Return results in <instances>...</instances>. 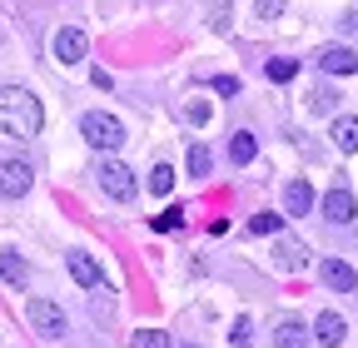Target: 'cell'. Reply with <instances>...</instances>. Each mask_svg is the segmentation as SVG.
I'll use <instances>...</instances> for the list:
<instances>
[{
  "label": "cell",
  "mask_w": 358,
  "mask_h": 348,
  "mask_svg": "<svg viewBox=\"0 0 358 348\" xmlns=\"http://www.w3.org/2000/svg\"><path fill=\"white\" fill-rule=\"evenodd\" d=\"M308 338H313V333H308L299 319H284V324L274 328V348H308Z\"/></svg>",
  "instance_id": "cell-14"
},
{
  "label": "cell",
  "mask_w": 358,
  "mask_h": 348,
  "mask_svg": "<svg viewBox=\"0 0 358 348\" xmlns=\"http://www.w3.org/2000/svg\"><path fill=\"white\" fill-rule=\"evenodd\" d=\"M189 119H194V124H204V119H209V105H199V100H194V105H189Z\"/></svg>",
  "instance_id": "cell-28"
},
{
  "label": "cell",
  "mask_w": 358,
  "mask_h": 348,
  "mask_svg": "<svg viewBox=\"0 0 358 348\" xmlns=\"http://www.w3.org/2000/svg\"><path fill=\"white\" fill-rule=\"evenodd\" d=\"M129 348H169V333H159V328H140V333H129Z\"/></svg>",
  "instance_id": "cell-19"
},
{
  "label": "cell",
  "mask_w": 358,
  "mask_h": 348,
  "mask_svg": "<svg viewBox=\"0 0 358 348\" xmlns=\"http://www.w3.org/2000/svg\"><path fill=\"white\" fill-rule=\"evenodd\" d=\"M185 224V209H164V214H155V229L159 234H169V229H179Z\"/></svg>",
  "instance_id": "cell-24"
},
{
  "label": "cell",
  "mask_w": 358,
  "mask_h": 348,
  "mask_svg": "<svg viewBox=\"0 0 358 348\" xmlns=\"http://www.w3.org/2000/svg\"><path fill=\"white\" fill-rule=\"evenodd\" d=\"M85 55H90L85 30H80V25H65V30L55 35V60H60V65H80Z\"/></svg>",
  "instance_id": "cell-8"
},
{
  "label": "cell",
  "mask_w": 358,
  "mask_h": 348,
  "mask_svg": "<svg viewBox=\"0 0 358 348\" xmlns=\"http://www.w3.org/2000/svg\"><path fill=\"white\" fill-rule=\"evenodd\" d=\"M254 154H259V140L249 135V129H239V135L229 140V159H234V164H249Z\"/></svg>",
  "instance_id": "cell-16"
},
{
  "label": "cell",
  "mask_w": 358,
  "mask_h": 348,
  "mask_svg": "<svg viewBox=\"0 0 358 348\" xmlns=\"http://www.w3.org/2000/svg\"><path fill=\"white\" fill-rule=\"evenodd\" d=\"M65 264H70V279H75L80 289H105V269H100L85 249H70V254H65Z\"/></svg>",
  "instance_id": "cell-7"
},
{
  "label": "cell",
  "mask_w": 358,
  "mask_h": 348,
  "mask_svg": "<svg viewBox=\"0 0 358 348\" xmlns=\"http://www.w3.org/2000/svg\"><path fill=\"white\" fill-rule=\"evenodd\" d=\"M25 319H30V328L40 338H65L70 333V319H65V309H60L55 298H30L25 303Z\"/></svg>",
  "instance_id": "cell-3"
},
{
  "label": "cell",
  "mask_w": 358,
  "mask_h": 348,
  "mask_svg": "<svg viewBox=\"0 0 358 348\" xmlns=\"http://www.w3.org/2000/svg\"><path fill=\"white\" fill-rule=\"evenodd\" d=\"M254 10H259L264 20H279V15H284V0H254Z\"/></svg>",
  "instance_id": "cell-27"
},
{
  "label": "cell",
  "mask_w": 358,
  "mask_h": 348,
  "mask_svg": "<svg viewBox=\"0 0 358 348\" xmlns=\"http://www.w3.org/2000/svg\"><path fill=\"white\" fill-rule=\"evenodd\" d=\"M249 338H254L249 319H234V333H229V343H234V348H249Z\"/></svg>",
  "instance_id": "cell-26"
},
{
  "label": "cell",
  "mask_w": 358,
  "mask_h": 348,
  "mask_svg": "<svg viewBox=\"0 0 358 348\" xmlns=\"http://www.w3.org/2000/svg\"><path fill=\"white\" fill-rule=\"evenodd\" d=\"M80 135H85V145H90V150L115 154V150L124 145V124H120L115 115H105V110H90V115L80 119Z\"/></svg>",
  "instance_id": "cell-2"
},
{
  "label": "cell",
  "mask_w": 358,
  "mask_h": 348,
  "mask_svg": "<svg viewBox=\"0 0 358 348\" xmlns=\"http://www.w3.org/2000/svg\"><path fill=\"white\" fill-rule=\"evenodd\" d=\"M353 214H358L353 189H348V184H334V189L324 194V219H329V224H353Z\"/></svg>",
  "instance_id": "cell-6"
},
{
  "label": "cell",
  "mask_w": 358,
  "mask_h": 348,
  "mask_svg": "<svg viewBox=\"0 0 358 348\" xmlns=\"http://www.w3.org/2000/svg\"><path fill=\"white\" fill-rule=\"evenodd\" d=\"M319 70L324 75H358V55L348 45H324L319 50Z\"/></svg>",
  "instance_id": "cell-9"
},
{
  "label": "cell",
  "mask_w": 358,
  "mask_h": 348,
  "mask_svg": "<svg viewBox=\"0 0 358 348\" xmlns=\"http://www.w3.org/2000/svg\"><path fill=\"white\" fill-rule=\"evenodd\" d=\"M284 229V214H254V219H249V234H279Z\"/></svg>",
  "instance_id": "cell-18"
},
{
  "label": "cell",
  "mask_w": 358,
  "mask_h": 348,
  "mask_svg": "<svg viewBox=\"0 0 358 348\" xmlns=\"http://www.w3.org/2000/svg\"><path fill=\"white\" fill-rule=\"evenodd\" d=\"M334 105H338V90H329V85H319V90L308 95V110H313V115H324V110H334Z\"/></svg>",
  "instance_id": "cell-22"
},
{
  "label": "cell",
  "mask_w": 358,
  "mask_h": 348,
  "mask_svg": "<svg viewBox=\"0 0 358 348\" xmlns=\"http://www.w3.org/2000/svg\"><path fill=\"white\" fill-rule=\"evenodd\" d=\"M209 164H214L209 145H189V174H209Z\"/></svg>",
  "instance_id": "cell-23"
},
{
  "label": "cell",
  "mask_w": 358,
  "mask_h": 348,
  "mask_svg": "<svg viewBox=\"0 0 358 348\" xmlns=\"http://www.w3.org/2000/svg\"><path fill=\"white\" fill-rule=\"evenodd\" d=\"M294 75H299V60H289V55L284 60H268V80H274V85H289Z\"/></svg>",
  "instance_id": "cell-21"
},
{
  "label": "cell",
  "mask_w": 358,
  "mask_h": 348,
  "mask_svg": "<svg viewBox=\"0 0 358 348\" xmlns=\"http://www.w3.org/2000/svg\"><path fill=\"white\" fill-rule=\"evenodd\" d=\"M0 129L10 140H35L45 129V105L30 90H20V85H6L0 90Z\"/></svg>",
  "instance_id": "cell-1"
},
{
  "label": "cell",
  "mask_w": 358,
  "mask_h": 348,
  "mask_svg": "<svg viewBox=\"0 0 358 348\" xmlns=\"http://www.w3.org/2000/svg\"><path fill=\"white\" fill-rule=\"evenodd\" d=\"M95 174H100V189H105L115 204H129L134 194H140V184H134V169H129V164H120V159H105Z\"/></svg>",
  "instance_id": "cell-4"
},
{
  "label": "cell",
  "mask_w": 358,
  "mask_h": 348,
  "mask_svg": "<svg viewBox=\"0 0 358 348\" xmlns=\"http://www.w3.org/2000/svg\"><path fill=\"white\" fill-rule=\"evenodd\" d=\"M274 254H279V264H284V269H303V244H299V239H279Z\"/></svg>",
  "instance_id": "cell-17"
},
{
  "label": "cell",
  "mask_w": 358,
  "mask_h": 348,
  "mask_svg": "<svg viewBox=\"0 0 358 348\" xmlns=\"http://www.w3.org/2000/svg\"><path fill=\"white\" fill-rule=\"evenodd\" d=\"M0 279H6L10 289H25V284H30V269H25V259H20L15 249L0 254Z\"/></svg>",
  "instance_id": "cell-12"
},
{
  "label": "cell",
  "mask_w": 358,
  "mask_h": 348,
  "mask_svg": "<svg viewBox=\"0 0 358 348\" xmlns=\"http://www.w3.org/2000/svg\"><path fill=\"white\" fill-rule=\"evenodd\" d=\"M209 85H214V95H239V90H244V85H239L234 75H214Z\"/></svg>",
  "instance_id": "cell-25"
},
{
  "label": "cell",
  "mask_w": 358,
  "mask_h": 348,
  "mask_svg": "<svg viewBox=\"0 0 358 348\" xmlns=\"http://www.w3.org/2000/svg\"><path fill=\"white\" fill-rule=\"evenodd\" d=\"M338 25H343V35H358V15H343Z\"/></svg>",
  "instance_id": "cell-29"
},
{
  "label": "cell",
  "mask_w": 358,
  "mask_h": 348,
  "mask_svg": "<svg viewBox=\"0 0 358 348\" xmlns=\"http://www.w3.org/2000/svg\"><path fill=\"white\" fill-rule=\"evenodd\" d=\"M174 189V169L169 164H155L150 169V194H169Z\"/></svg>",
  "instance_id": "cell-20"
},
{
  "label": "cell",
  "mask_w": 358,
  "mask_h": 348,
  "mask_svg": "<svg viewBox=\"0 0 358 348\" xmlns=\"http://www.w3.org/2000/svg\"><path fill=\"white\" fill-rule=\"evenodd\" d=\"M284 209H289V214H308V209H313V184H308V180H289Z\"/></svg>",
  "instance_id": "cell-13"
},
{
  "label": "cell",
  "mask_w": 358,
  "mask_h": 348,
  "mask_svg": "<svg viewBox=\"0 0 358 348\" xmlns=\"http://www.w3.org/2000/svg\"><path fill=\"white\" fill-rule=\"evenodd\" d=\"M185 348H194V343H185Z\"/></svg>",
  "instance_id": "cell-30"
},
{
  "label": "cell",
  "mask_w": 358,
  "mask_h": 348,
  "mask_svg": "<svg viewBox=\"0 0 358 348\" xmlns=\"http://www.w3.org/2000/svg\"><path fill=\"white\" fill-rule=\"evenodd\" d=\"M35 184V169L25 159H0V194L6 199H25Z\"/></svg>",
  "instance_id": "cell-5"
},
{
  "label": "cell",
  "mask_w": 358,
  "mask_h": 348,
  "mask_svg": "<svg viewBox=\"0 0 358 348\" xmlns=\"http://www.w3.org/2000/svg\"><path fill=\"white\" fill-rule=\"evenodd\" d=\"M334 145L343 150V154H358V115H343V119H334Z\"/></svg>",
  "instance_id": "cell-15"
},
{
  "label": "cell",
  "mask_w": 358,
  "mask_h": 348,
  "mask_svg": "<svg viewBox=\"0 0 358 348\" xmlns=\"http://www.w3.org/2000/svg\"><path fill=\"white\" fill-rule=\"evenodd\" d=\"M319 274H324V284L338 289V293H353V289H358V274L343 264V259H324V269H319Z\"/></svg>",
  "instance_id": "cell-11"
},
{
  "label": "cell",
  "mask_w": 358,
  "mask_h": 348,
  "mask_svg": "<svg viewBox=\"0 0 358 348\" xmlns=\"http://www.w3.org/2000/svg\"><path fill=\"white\" fill-rule=\"evenodd\" d=\"M343 333H348V324H343V314H334V309H324L319 319H313V343L338 348V343H343Z\"/></svg>",
  "instance_id": "cell-10"
}]
</instances>
